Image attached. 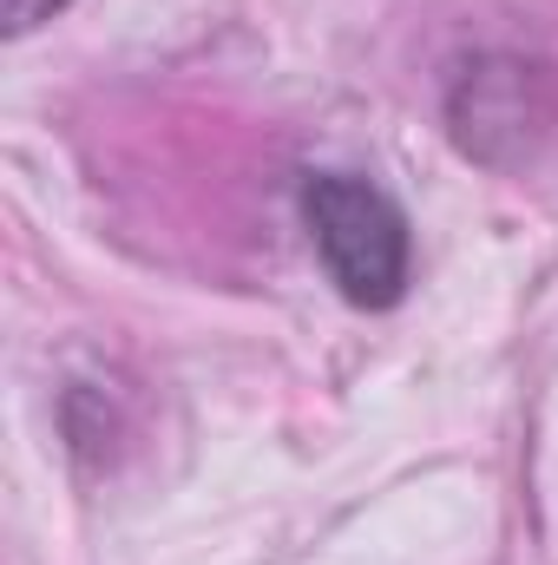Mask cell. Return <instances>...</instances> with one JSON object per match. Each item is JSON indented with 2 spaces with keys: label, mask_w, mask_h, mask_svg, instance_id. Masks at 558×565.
<instances>
[{
  "label": "cell",
  "mask_w": 558,
  "mask_h": 565,
  "mask_svg": "<svg viewBox=\"0 0 558 565\" xmlns=\"http://www.w3.org/2000/svg\"><path fill=\"white\" fill-rule=\"evenodd\" d=\"M66 0H7V33H33L40 20H53Z\"/></svg>",
  "instance_id": "3957f363"
},
{
  "label": "cell",
  "mask_w": 558,
  "mask_h": 565,
  "mask_svg": "<svg viewBox=\"0 0 558 565\" xmlns=\"http://www.w3.org/2000/svg\"><path fill=\"white\" fill-rule=\"evenodd\" d=\"M539 93V73L513 53H480L466 73H453V93H447V126L453 139L466 145L473 158L486 164H506L519 158L533 132L546 126V106L533 99Z\"/></svg>",
  "instance_id": "7a4b0ae2"
},
{
  "label": "cell",
  "mask_w": 558,
  "mask_h": 565,
  "mask_svg": "<svg viewBox=\"0 0 558 565\" xmlns=\"http://www.w3.org/2000/svg\"><path fill=\"white\" fill-rule=\"evenodd\" d=\"M302 224L329 282L355 309H395L415 277V231L408 211L362 171H309L302 178Z\"/></svg>",
  "instance_id": "6da1fadb"
}]
</instances>
